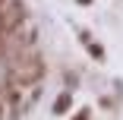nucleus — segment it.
<instances>
[{
  "instance_id": "1",
  "label": "nucleus",
  "mask_w": 123,
  "mask_h": 120,
  "mask_svg": "<svg viewBox=\"0 0 123 120\" xmlns=\"http://www.w3.org/2000/svg\"><path fill=\"white\" fill-rule=\"evenodd\" d=\"M44 73V66L38 57H29V60H16L13 69H10V82L13 85H29V82H38Z\"/></svg>"
},
{
  "instance_id": "3",
  "label": "nucleus",
  "mask_w": 123,
  "mask_h": 120,
  "mask_svg": "<svg viewBox=\"0 0 123 120\" xmlns=\"http://www.w3.org/2000/svg\"><path fill=\"white\" fill-rule=\"evenodd\" d=\"M76 120H88V111H82V114H79V117H76Z\"/></svg>"
},
{
  "instance_id": "2",
  "label": "nucleus",
  "mask_w": 123,
  "mask_h": 120,
  "mask_svg": "<svg viewBox=\"0 0 123 120\" xmlns=\"http://www.w3.org/2000/svg\"><path fill=\"white\" fill-rule=\"evenodd\" d=\"M66 107H69V92H66V95H60V98H57V104H54V111H57V114H63Z\"/></svg>"
}]
</instances>
